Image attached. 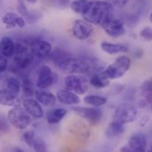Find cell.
<instances>
[{"label":"cell","instance_id":"1","mask_svg":"<svg viewBox=\"0 0 152 152\" xmlns=\"http://www.w3.org/2000/svg\"><path fill=\"white\" fill-rule=\"evenodd\" d=\"M113 10V5L108 1H90V4L88 11L82 16L84 20L89 22L90 24L102 26V24L106 20L112 17Z\"/></svg>","mask_w":152,"mask_h":152},{"label":"cell","instance_id":"2","mask_svg":"<svg viewBox=\"0 0 152 152\" xmlns=\"http://www.w3.org/2000/svg\"><path fill=\"white\" fill-rule=\"evenodd\" d=\"M35 55L24 42L15 43V53L13 56V64L17 69H27L34 62Z\"/></svg>","mask_w":152,"mask_h":152},{"label":"cell","instance_id":"3","mask_svg":"<svg viewBox=\"0 0 152 152\" xmlns=\"http://www.w3.org/2000/svg\"><path fill=\"white\" fill-rule=\"evenodd\" d=\"M7 118L11 125L20 130L26 129L33 121V118L20 105L12 107L8 112Z\"/></svg>","mask_w":152,"mask_h":152},{"label":"cell","instance_id":"4","mask_svg":"<svg viewBox=\"0 0 152 152\" xmlns=\"http://www.w3.org/2000/svg\"><path fill=\"white\" fill-rule=\"evenodd\" d=\"M131 66V59L126 56L118 57L115 62L109 65L105 69L104 73L110 80L119 79L126 75Z\"/></svg>","mask_w":152,"mask_h":152},{"label":"cell","instance_id":"5","mask_svg":"<svg viewBox=\"0 0 152 152\" xmlns=\"http://www.w3.org/2000/svg\"><path fill=\"white\" fill-rule=\"evenodd\" d=\"M58 81V75L46 65H42L37 71V78L36 85L40 89H46L57 84Z\"/></svg>","mask_w":152,"mask_h":152},{"label":"cell","instance_id":"6","mask_svg":"<svg viewBox=\"0 0 152 152\" xmlns=\"http://www.w3.org/2000/svg\"><path fill=\"white\" fill-rule=\"evenodd\" d=\"M66 89L75 92L77 95H84L88 89L89 81L83 75H69L64 80Z\"/></svg>","mask_w":152,"mask_h":152},{"label":"cell","instance_id":"7","mask_svg":"<svg viewBox=\"0 0 152 152\" xmlns=\"http://www.w3.org/2000/svg\"><path fill=\"white\" fill-rule=\"evenodd\" d=\"M137 113V109L134 104L129 103L121 104L115 110L114 119L126 125L133 122L136 118Z\"/></svg>","mask_w":152,"mask_h":152},{"label":"cell","instance_id":"8","mask_svg":"<svg viewBox=\"0 0 152 152\" xmlns=\"http://www.w3.org/2000/svg\"><path fill=\"white\" fill-rule=\"evenodd\" d=\"M72 110L78 114L82 118L86 119L92 125L99 123L103 117V111L98 107H82V106H75L72 107Z\"/></svg>","mask_w":152,"mask_h":152},{"label":"cell","instance_id":"9","mask_svg":"<svg viewBox=\"0 0 152 152\" xmlns=\"http://www.w3.org/2000/svg\"><path fill=\"white\" fill-rule=\"evenodd\" d=\"M93 31H94V28L92 24H90L89 22L84 20H76L74 22L72 27L73 36L80 41H84L90 37Z\"/></svg>","mask_w":152,"mask_h":152},{"label":"cell","instance_id":"10","mask_svg":"<svg viewBox=\"0 0 152 152\" xmlns=\"http://www.w3.org/2000/svg\"><path fill=\"white\" fill-rule=\"evenodd\" d=\"M102 28L109 37L113 38L120 37L126 32L124 24L118 19H115L113 17L106 20L102 24Z\"/></svg>","mask_w":152,"mask_h":152},{"label":"cell","instance_id":"11","mask_svg":"<svg viewBox=\"0 0 152 152\" xmlns=\"http://www.w3.org/2000/svg\"><path fill=\"white\" fill-rule=\"evenodd\" d=\"M30 49L35 56L39 58H44L48 57L50 54V52L53 50V47L52 44L46 40L36 39L32 41Z\"/></svg>","mask_w":152,"mask_h":152},{"label":"cell","instance_id":"12","mask_svg":"<svg viewBox=\"0 0 152 152\" xmlns=\"http://www.w3.org/2000/svg\"><path fill=\"white\" fill-rule=\"evenodd\" d=\"M147 144L146 135L140 132L132 134L128 141V147L133 152H145Z\"/></svg>","mask_w":152,"mask_h":152},{"label":"cell","instance_id":"13","mask_svg":"<svg viewBox=\"0 0 152 152\" xmlns=\"http://www.w3.org/2000/svg\"><path fill=\"white\" fill-rule=\"evenodd\" d=\"M22 107L33 118H42L44 112L42 105L34 98H26L22 101Z\"/></svg>","mask_w":152,"mask_h":152},{"label":"cell","instance_id":"14","mask_svg":"<svg viewBox=\"0 0 152 152\" xmlns=\"http://www.w3.org/2000/svg\"><path fill=\"white\" fill-rule=\"evenodd\" d=\"M68 130L71 134H75L76 137L86 140L89 137L90 131L88 126L80 120H74L68 124Z\"/></svg>","mask_w":152,"mask_h":152},{"label":"cell","instance_id":"15","mask_svg":"<svg viewBox=\"0 0 152 152\" xmlns=\"http://www.w3.org/2000/svg\"><path fill=\"white\" fill-rule=\"evenodd\" d=\"M56 96L57 100L62 104L77 105L80 103V98L79 97V95L68 89H61L58 91Z\"/></svg>","mask_w":152,"mask_h":152},{"label":"cell","instance_id":"16","mask_svg":"<svg viewBox=\"0 0 152 152\" xmlns=\"http://www.w3.org/2000/svg\"><path fill=\"white\" fill-rule=\"evenodd\" d=\"M2 22L7 28H14L16 27L23 28L26 26L24 18L15 12H7L2 17Z\"/></svg>","mask_w":152,"mask_h":152},{"label":"cell","instance_id":"17","mask_svg":"<svg viewBox=\"0 0 152 152\" xmlns=\"http://www.w3.org/2000/svg\"><path fill=\"white\" fill-rule=\"evenodd\" d=\"M20 99L19 95L12 92L6 88H0V104L4 106H18L20 105Z\"/></svg>","mask_w":152,"mask_h":152},{"label":"cell","instance_id":"18","mask_svg":"<svg viewBox=\"0 0 152 152\" xmlns=\"http://www.w3.org/2000/svg\"><path fill=\"white\" fill-rule=\"evenodd\" d=\"M35 99L42 105L44 106H54L57 103V96L49 91L37 90L35 93Z\"/></svg>","mask_w":152,"mask_h":152},{"label":"cell","instance_id":"19","mask_svg":"<svg viewBox=\"0 0 152 152\" xmlns=\"http://www.w3.org/2000/svg\"><path fill=\"white\" fill-rule=\"evenodd\" d=\"M101 49L104 52L114 55V54H118V53H126L128 51V48L121 43H114L110 42L107 41H103L100 44Z\"/></svg>","mask_w":152,"mask_h":152},{"label":"cell","instance_id":"20","mask_svg":"<svg viewBox=\"0 0 152 152\" xmlns=\"http://www.w3.org/2000/svg\"><path fill=\"white\" fill-rule=\"evenodd\" d=\"M0 53L5 58H13L15 53V43L12 39L4 37L0 40Z\"/></svg>","mask_w":152,"mask_h":152},{"label":"cell","instance_id":"21","mask_svg":"<svg viewBox=\"0 0 152 152\" xmlns=\"http://www.w3.org/2000/svg\"><path fill=\"white\" fill-rule=\"evenodd\" d=\"M89 84L96 88H104L110 85L111 80L105 75L104 71L90 75Z\"/></svg>","mask_w":152,"mask_h":152},{"label":"cell","instance_id":"22","mask_svg":"<svg viewBox=\"0 0 152 152\" xmlns=\"http://www.w3.org/2000/svg\"><path fill=\"white\" fill-rule=\"evenodd\" d=\"M126 130L125 124H122L117 120L113 119V121L108 126L105 134L109 139H113L114 137H117L120 134H122Z\"/></svg>","mask_w":152,"mask_h":152},{"label":"cell","instance_id":"23","mask_svg":"<svg viewBox=\"0 0 152 152\" xmlns=\"http://www.w3.org/2000/svg\"><path fill=\"white\" fill-rule=\"evenodd\" d=\"M67 114V110L64 108H57L50 111L47 114V121L50 125L58 124Z\"/></svg>","mask_w":152,"mask_h":152},{"label":"cell","instance_id":"24","mask_svg":"<svg viewBox=\"0 0 152 152\" xmlns=\"http://www.w3.org/2000/svg\"><path fill=\"white\" fill-rule=\"evenodd\" d=\"M83 101L86 104H88L90 106H94V107H100L104 105L107 103V98L102 96H98V95H87L84 98Z\"/></svg>","mask_w":152,"mask_h":152},{"label":"cell","instance_id":"25","mask_svg":"<svg viewBox=\"0 0 152 152\" xmlns=\"http://www.w3.org/2000/svg\"><path fill=\"white\" fill-rule=\"evenodd\" d=\"M90 4L89 0H74L70 4V8L77 14L83 15L88 9Z\"/></svg>","mask_w":152,"mask_h":152},{"label":"cell","instance_id":"26","mask_svg":"<svg viewBox=\"0 0 152 152\" xmlns=\"http://www.w3.org/2000/svg\"><path fill=\"white\" fill-rule=\"evenodd\" d=\"M5 83V88L9 90H11L12 92L19 95L20 90H21V82L20 80L14 77V76H10L8 78L5 79L4 80Z\"/></svg>","mask_w":152,"mask_h":152},{"label":"cell","instance_id":"27","mask_svg":"<svg viewBox=\"0 0 152 152\" xmlns=\"http://www.w3.org/2000/svg\"><path fill=\"white\" fill-rule=\"evenodd\" d=\"M141 94L149 104H152V78L145 80L142 84Z\"/></svg>","mask_w":152,"mask_h":152},{"label":"cell","instance_id":"28","mask_svg":"<svg viewBox=\"0 0 152 152\" xmlns=\"http://www.w3.org/2000/svg\"><path fill=\"white\" fill-rule=\"evenodd\" d=\"M69 56L70 55L67 52H66L64 50H61L59 48H55L54 50H52V51L50 52V54L48 57H50V59L57 65L61 60H63L64 58H66Z\"/></svg>","mask_w":152,"mask_h":152},{"label":"cell","instance_id":"29","mask_svg":"<svg viewBox=\"0 0 152 152\" xmlns=\"http://www.w3.org/2000/svg\"><path fill=\"white\" fill-rule=\"evenodd\" d=\"M21 88L23 89V92L26 96H34L36 91L34 90V86H33V82L26 78L23 80L22 83H21Z\"/></svg>","mask_w":152,"mask_h":152},{"label":"cell","instance_id":"30","mask_svg":"<svg viewBox=\"0 0 152 152\" xmlns=\"http://www.w3.org/2000/svg\"><path fill=\"white\" fill-rule=\"evenodd\" d=\"M32 148L35 150L36 152H47L46 144H45L44 141L40 137L35 138L33 144H32Z\"/></svg>","mask_w":152,"mask_h":152},{"label":"cell","instance_id":"31","mask_svg":"<svg viewBox=\"0 0 152 152\" xmlns=\"http://www.w3.org/2000/svg\"><path fill=\"white\" fill-rule=\"evenodd\" d=\"M11 131L10 122L3 113H0V132L1 133H9Z\"/></svg>","mask_w":152,"mask_h":152},{"label":"cell","instance_id":"32","mask_svg":"<svg viewBox=\"0 0 152 152\" xmlns=\"http://www.w3.org/2000/svg\"><path fill=\"white\" fill-rule=\"evenodd\" d=\"M22 138L24 140V142L30 147H32V144H33V142L36 138V135H35V132L33 130H28L26 131L23 134H22Z\"/></svg>","mask_w":152,"mask_h":152},{"label":"cell","instance_id":"33","mask_svg":"<svg viewBox=\"0 0 152 152\" xmlns=\"http://www.w3.org/2000/svg\"><path fill=\"white\" fill-rule=\"evenodd\" d=\"M140 37L147 42L152 41V28L147 26L140 31Z\"/></svg>","mask_w":152,"mask_h":152},{"label":"cell","instance_id":"34","mask_svg":"<svg viewBox=\"0 0 152 152\" xmlns=\"http://www.w3.org/2000/svg\"><path fill=\"white\" fill-rule=\"evenodd\" d=\"M8 67V58L0 53V75L4 74Z\"/></svg>","mask_w":152,"mask_h":152},{"label":"cell","instance_id":"35","mask_svg":"<svg viewBox=\"0 0 152 152\" xmlns=\"http://www.w3.org/2000/svg\"><path fill=\"white\" fill-rule=\"evenodd\" d=\"M17 10H18V12L20 14V16H28L29 15V12H28V10L27 8V6L25 5V4L23 2H20L18 6H17Z\"/></svg>","mask_w":152,"mask_h":152},{"label":"cell","instance_id":"36","mask_svg":"<svg viewBox=\"0 0 152 152\" xmlns=\"http://www.w3.org/2000/svg\"><path fill=\"white\" fill-rule=\"evenodd\" d=\"M129 1H130V0H114V4H115L118 7L122 8V7H125V6L128 4Z\"/></svg>","mask_w":152,"mask_h":152},{"label":"cell","instance_id":"37","mask_svg":"<svg viewBox=\"0 0 152 152\" xmlns=\"http://www.w3.org/2000/svg\"><path fill=\"white\" fill-rule=\"evenodd\" d=\"M120 152H133L131 150H130V148L127 146V147H122L121 149H120Z\"/></svg>","mask_w":152,"mask_h":152},{"label":"cell","instance_id":"38","mask_svg":"<svg viewBox=\"0 0 152 152\" xmlns=\"http://www.w3.org/2000/svg\"><path fill=\"white\" fill-rule=\"evenodd\" d=\"M13 152H24L21 149H19V148H15L14 150H13Z\"/></svg>","mask_w":152,"mask_h":152},{"label":"cell","instance_id":"39","mask_svg":"<svg viewBox=\"0 0 152 152\" xmlns=\"http://www.w3.org/2000/svg\"><path fill=\"white\" fill-rule=\"evenodd\" d=\"M27 2L30 3V4H36L37 2V0H26Z\"/></svg>","mask_w":152,"mask_h":152},{"label":"cell","instance_id":"40","mask_svg":"<svg viewBox=\"0 0 152 152\" xmlns=\"http://www.w3.org/2000/svg\"><path fill=\"white\" fill-rule=\"evenodd\" d=\"M150 21L152 23V12L151 13V15H150Z\"/></svg>","mask_w":152,"mask_h":152},{"label":"cell","instance_id":"41","mask_svg":"<svg viewBox=\"0 0 152 152\" xmlns=\"http://www.w3.org/2000/svg\"><path fill=\"white\" fill-rule=\"evenodd\" d=\"M151 110H152V104H151Z\"/></svg>","mask_w":152,"mask_h":152},{"label":"cell","instance_id":"42","mask_svg":"<svg viewBox=\"0 0 152 152\" xmlns=\"http://www.w3.org/2000/svg\"><path fill=\"white\" fill-rule=\"evenodd\" d=\"M149 152H152V150H151V151H149Z\"/></svg>","mask_w":152,"mask_h":152},{"label":"cell","instance_id":"43","mask_svg":"<svg viewBox=\"0 0 152 152\" xmlns=\"http://www.w3.org/2000/svg\"><path fill=\"white\" fill-rule=\"evenodd\" d=\"M104 1H107V0H104Z\"/></svg>","mask_w":152,"mask_h":152}]
</instances>
